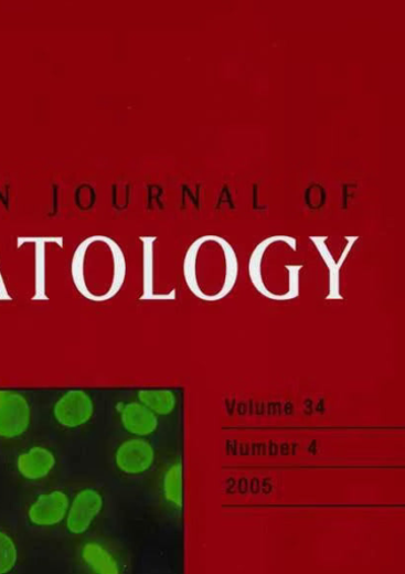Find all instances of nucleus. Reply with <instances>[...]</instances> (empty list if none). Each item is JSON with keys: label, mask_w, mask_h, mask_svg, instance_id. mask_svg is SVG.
Returning <instances> with one entry per match:
<instances>
[{"label": "nucleus", "mask_w": 405, "mask_h": 574, "mask_svg": "<svg viewBox=\"0 0 405 574\" xmlns=\"http://www.w3.org/2000/svg\"><path fill=\"white\" fill-rule=\"evenodd\" d=\"M183 275L195 298L206 302L221 301L233 291L237 281L236 253L221 237H201L185 254Z\"/></svg>", "instance_id": "f257e3e1"}, {"label": "nucleus", "mask_w": 405, "mask_h": 574, "mask_svg": "<svg viewBox=\"0 0 405 574\" xmlns=\"http://www.w3.org/2000/svg\"><path fill=\"white\" fill-rule=\"evenodd\" d=\"M126 272L121 248L108 237H90L74 254L73 280L88 301L99 304L114 299L122 289Z\"/></svg>", "instance_id": "f03ea898"}, {"label": "nucleus", "mask_w": 405, "mask_h": 574, "mask_svg": "<svg viewBox=\"0 0 405 574\" xmlns=\"http://www.w3.org/2000/svg\"><path fill=\"white\" fill-rule=\"evenodd\" d=\"M296 240L273 237L260 243L249 261V277L255 289L267 299L288 301L300 293L302 265L294 261Z\"/></svg>", "instance_id": "7ed1b4c3"}, {"label": "nucleus", "mask_w": 405, "mask_h": 574, "mask_svg": "<svg viewBox=\"0 0 405 574\" xmlns=\"http://www.w3.org/2000/svg\"><path fill=\"white\" fill-rule=\"evenodd\" d=\"M71 498L63 490L38 495L26 509L28 523L36 529H50L65 521L71 508Z\"/></svg>", "instance_id": "20e7f679"}, {"label": "nucleus", "mask_w": 405, "mask_h": 574, "mask_svg": "<svg viewBox=\"0 0 405 574\" xmlns=\"http://www.w3.org/2000/svg\"><path fill=\"white\" fill-rule=\"evenodd\" d=\"M103 495L94 488L81 490L71 502L65 519L66 530L74 535L87 533L104 510Z\"/></svg>", "instance_id": "39448f33"}, {"label": "nucleus", "mask_w": 405, "mask_h": 574, "mask_svg": "<svg viewBox=\"0 0 405 574\" xmlns=\"http://www.w3.org/2000/svg\"><path fill=\"white\" fill-rule=\"evenodd\" d=\"M31 424V407L28 400L6 391L0 398V438L12 440L23 436Z\"/></svg>", "instance_id": "423d86ee"}, {"label": "nucleus", "mask_w": 405, "mask_h": 574, "mask_svg": "<svg viewBox=\"0 0 405 574\" xmlns=\"http://www.w3.org/2000/svg\"><path fill=\"white\" fill-rule=\"evenodd\" d=\"M95 406L92 397L81 390L66 392L54 405L55 419L64 427H79L94 415Z\"/></svg>", "instance_id": "0eeeda50"}, {"label": "nucleus", "mask_w": 405, "mask_h": 574, "mask_svg": "<svg viewBox=\"0 0 405 574\" xmlns=\"http://www.w3.org/2000/svg\"><path fill=\"white\" fill-rule=\"evenodd\" d=\"M154 461V448L143 439H130L122 443L115 455L117 468L128 476H139L149 471Z\"/></svg>", "instance_id": "6e6552de"}, {"label": "nucleus", "mask_w": 405, "mask_h": 574, "mask_svg": "<svg viewBox=\"0 0 405 574\" xmlns=\"http://www.w3.org/2000/svg\"><path fill=\"white\" fill-rule=\"evenodd\" d=\"M55 465L54 454L44 447H33L17 459V470L20 477L31 482L46 478Z\"/></svg>", "instance_id": "1a4fd4ad"}, {"label": "nucleus", "mask_w": 405, "mask_h": 574, "mask_svg": "<svg viewBox=\"0 0 405 574\" xmlns=\"http://www.w3.org/2000/svg\"><path fill=\"white\" fill-rule=\"evenodd\" d=\"M120 417L127 433L138 437L151 436L159 426L158 416L140 402L125 405Z\"/></svg>", "instance_id": "9d476101"}, {"label": "nucleus", "mask_w": 405, "mask_h": 574, "mask_svg": "<svg viewBox=\"0 0 405 574\" xmlns=\"http://www.w3.org/2000/svg\"><path fill=\"white\" fill-rule=\"evenodd\" d=\"M81 556L93 574H121L117 557L105 545L92 541L83 545Z\"/></svg>", "instance_id": "9b49d317"}, {"label": "nucleus", "mask_w": 405, "mask_h": 574, "mask_svg": "<svg viewBox=\"0 0 405 574\" xmlns=\"http://www.w3.org/2000/svg\"><path fill=\"white\" fill-rule=\"evenodd\" d=\"M21 563V549L17 536L0 525V574H14Z\"/></svg>", "instance_id": "f8f14e48"}, {"label": "nucleus", "mask_w": 405, "mask_h": 574, "mask_svg": "<svg viewBox=\"0 0 405 574\" xmlns=\"http://www.w3.org/2000/svg\"><path fill=\"white\" fill-rule=\"evenodd\" d=\"M162 490L169 504L178 510L183 507V467L175 463L169 467L163 477Z\"/></svg>", "instance_id": "ddd939ff"}, {"label": "nucleus", "mask_w": 405, "mask_h": 574, "mask_svg": "<svg viewBox=\"0 0 405 574\" xmlns=\"http://www.w3.org/2000/svg\"><path fill=\"white\" fill-rule=\"evenodd\" d=\"M138 397L156 415H169L177 406L175 394L170 390H143Z\"/></svg>", "instance_id": "4468645a"}, {"label": "nucleus", "mask_w": 405, "mask_h": 574, "mask_svg": "<svg viewBox=\"0 0 405 574\" xmlns=\"http://www.w3.org/2000/svg\"><path fill=\"white\" fill-rule=\"evenodd\" d=\"M4 394H6V391H0V398H2Z\"/></svg>", "instance_id": "2eb2a0df"}]
</instances>
